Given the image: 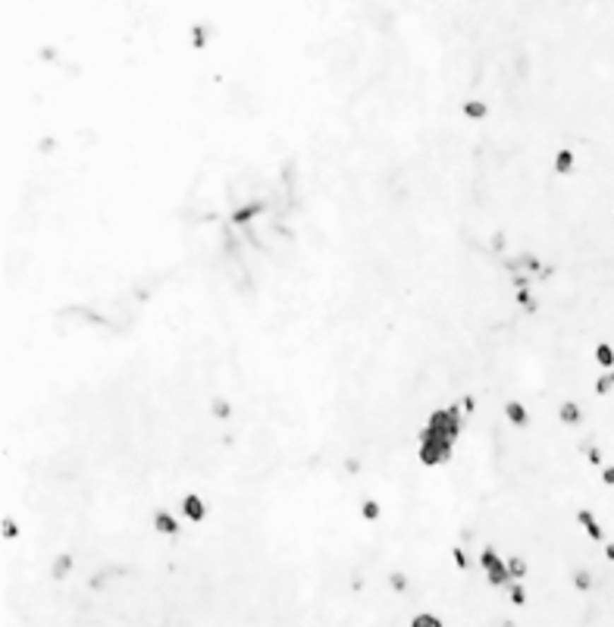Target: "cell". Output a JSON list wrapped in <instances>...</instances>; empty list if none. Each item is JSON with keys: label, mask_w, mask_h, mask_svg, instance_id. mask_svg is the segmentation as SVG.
<instances>
[{"label": "cell", "mask_w": 614, "mask_h": 627, "mask_svg": "<svg viewBox=\"0 0 614 627\" xmlns=\"http://www.w3.org/2000/svg\"><path fill=\"white\" fill-rule=\"evenodd\" d=\"M154 530L163 536H176L179 534V521L170 512H154Z\"/></svg>", "instance_id": "obj_7"}, {"label": "cell", "mask_w": 614, "mask_h": 627, "mask_svg": "<svg viewBox=\"0 0 614 627\" xmlns=\"http://www.w3.org/2000/svg\"><path fill=\"white\" fill-rule=\"evenodd\" d=\"M211 411H213V418H220V420H226L229 414H232V405L226 402V398H213L211 402Z\"/></svg>", "instance_id": "obj_19"}, {"label": "cell", "mask_w": 614, "mask_h": 627, "mask_svg": "<svg viewBox=\"0 0 614 627\" xmlns=\"http://www.w3.org/2000/svg\"><path fill=\"white\" fill-rule=\"evenodd\" d=\"M508 596H511V602H514V605H524V602H526L524 583H511V587H508Z\"/></svg>", "instance_id": "obj_21"}, {"label": "cell", "mask_w": 614, "mask_h": 627, "mask_svg": "<svg viewBox=\"0 0 614 627\" xmlns=\"http://www.w3.org/2000/svg\"><path fill=\"white\" fill-rule=\"evenodd\" d=\"M602 483L614 486V464H605V468H602Z\"/></svg>", "instance_id": "obj_25"}, {"label": "cell", "mask_w": 614, "mask_h": 627, "mask_svg": "<svg viewBox=\"0 0 614 627\" xmlns=\"http://www.w3.org/2000/svg\"><path fill=\"white\" fill-rule=\"evenodd\" d=\"M69 571H72V556H69V552H60V556H54V565H50V577H54V580H63V577H69Z\"/></svg>", "instance_id": "obj_8"}, {"label": "cell", "mask_w": 614, "mask_h": 627, "mask_svg": "<svg viewBox=\"0 0 614 627\" xmlns=\"http://www.w3.org/2000/svg\"><path fill=\"white\" fill-rule=\"evenodd\" d=\"M611 389H614V370H608V374H602L596 380V392H598V396H608Z\"/></svg>", "instance_id": "obj_20"}, {"label": "cell", "mask_w": 614, "mask_h": 627, "mask_svg": "<svg viewBox=\"0 0 614 627\" xmlns=\"http://www.w3.org/2000/svg\"><path fill=\"white\" fill-rule=\"evenodd\" d=\"M605 558L614 561V543H605Z\"/></svg>", "instance_id": "obj_29"}, {"label": "cell", "mask_w": 614, "mask_h": 627, "mask_svg": "<svg viewBox=\"0 0 614 627\" xmlns=\"http://www.w3.org/2000/svg\"><path fill=\"white\" fill-rule=\"evenodd\" d=\"M526 571H530V568H526V561L520 556L508 558V574H511V580H514V583H520V577H526Z\"/></svg>", "instance_id": "obj_13"}, {"label": "cell", "mask_w": 614, "mask_h": 627, "mask_svg": "<svg viewBox=\"0 0 614 627\" xmlns=\"http://www.w3.org/2000/svg\"><path fill=\"white\" fill-rule=\"evenodd\" d=\"M577 521H580V527L589 534V539H596V543H605V530L598 527V521H596V514H592V512H586V508H583V512H577Z\"/></svg>", "instance_id": "obj_6"}, {"label": "cell", "mask_w": 614, "mask_h": 627, "mask_svg": "<svg viewBox=\"0 0 614 627\" xmlns=\"http://www.w3.org/2000/svg\"><path fill=\"white\" fill-rule=\"evenodd\" d=\"M4 536H6V539H16V536H19V527L10 521V517L4 521Z\"/></svg>", "instance_id": "obj_24"}, {"label": "cell", "mask_w": 614, "mask_h": 627, "mask_svg": "<svg viewBox=\"0 0 614 627\" xmlns=\"http://www.w3.org/2000/svg\"><path fill=\"white\" fill-rule=\"evenodd\" d=\"M182 514L189 517V521H194V524H198V521H204V517H207V505H204V499H201L198 493H189V495H185V499H182Z\"/></svg>", "instance_id": "obj_5"}, {"label": "cell", "mask_w": 614, "mask_h": 627, "mask_svg": "<svg viewBox=\"0 0 614 627\" xmlns=\"http://www.w3.org/2000/svg\"><path fill=\"white\" fill-rule=\"evenodd\" d=\"M257 210H264V204H260V201H254V204H244V207H238L235 214H232V223H248L251 217L257 214Z\"/></svg>", "instance_id": "obj_15"}, {"label": "cell", "mask_w": 614, "mask_h": 627, "mask_svg": "<svg viewBox=\"0 0 614 627\" xmlns=\"http://www.w3.org/2000/svg\"><path fill=\"white\" fill-rule=\"evenodd\" d=\"M360 514H364V521H377V517L382 514V505L377 499H364L360 502Z\"/></svg>", "instance_id": "obj_17"}, {"label": "cell", "mask_w": 614, "mask_h": 627, "mask_svg": "<svg viewBox=\"0 0 614 627\" xmlns=\"http://www.w3.org/2000/svg\"><path fill=\"white\" fill-rule=\"evenodd\" d=\"M480 565L483 571H486V580L492 583V587H511V574H508V561H504L498 552L492 549V546H486V549L480 552Z\"/></svg>", "instance_id": "obj_3"}, {"label": "cell", "mask_w": 614, "mask_h": 627, "mask_svg": "<svg viewBox=\"0 0 614 627\" xmlns=\"http://www.w3.org/2000/svg\"><path fill=\"white\" fill-rule=\"evenodd\" d=\"M389 583H392V589H395V593H404V589H408V577H404L401 571L389 574Z\"/></svg>", "instance_id": "obj_22"}, {"label": "cell", "mask_w": 614, "mask_h": 627, "mask_svg": "<svg viewBox=\"0 0 614 627\" xmlns=\"http://www.w3.org/2000/svg\"><path fill=\"white\" fill-rule=\"evenodd\" d=\"M558 418H561V424H570V427H577L583 420V411H580V405L577 402H565L558 408Z\"/></svg>", "instance_id": "obj_9"}, {"label": "cell", "mask_w": 614, "mask_h": 627, "mask_svg": "<svg viewBox=\"0 0 614 627\" xmlns=\"http://www.w3.org/2000/svg\"><path fill=\"white\" fill-rule=\"evenodd\" d=\"M461 110H464V116H471V120H483V116L489 113V104L486 100H464V107H461Z\"/></svg>", "instance_id": "obj_12"}, {"label": "cell", "mask_w": 614, "mask_h": 627, "mask_svg": "<svg viewBox=\"0 0 614 627\" xmlns=\"http://www.w3.org/2000/svg\"><path fill=\"white\" fill-rule=\"evenodd\" d=\"M504 270H508L511 276H539L543 260H539L533 251H520V254H514V258H504Z\"/></svg>", "instance_id": "obj_4"}, {"label": "cell", "mask_w": 614, "mask_h": 627, "mask_svg": "<svg viewBox=\"0 0 614 627\" xmlns=\"http://www.w3.org/2000/svg\"><path fill=\"white\" fill-rule=\"evenodd\" d=\"M574 170V151H558L555 154V173H570Z\"/></svg>", "instance_id": "obj_16"}, {"label": "cell", "mask_w": 614, "mask_h": 627, "mask_svg": "<svg viewBox=\"0 0 614 627\" xmlns=\"http://www.w3.org/2000/svg\"><path fill=\"white\" fill-rule=\"evenodd\" d=\"M574 587L580 589V593H589V587H592V574L586 571V568H577V571H574Z\"/></svg>", "instance_id": "obj_18"}, {"label": "cell", "mask_w": 614, "mask_h": 627, "mask_svg": "<svg viewBox=\"0 0 614 627\" xmlns=\"http://www.w3.org/2000/svg\"><path fill=\"white\" fill-rule=\"evenodd\" d=\"M451 451H454V446L436 439L426 427L417 433V458H420V464H426V468H439V464H445L451 458Z\"/></svg>", "instance_id": "obj_2"}, {"label": "cell", "mask_w": 614, "mask_h": 627, "mask_svg": "<svg viewBox=\"0 0 614 627\" xmlns=\"http://www.w3.org/2000/svg\"><path fill=\"white\" fill-rule=\"evenodd\" d=\"M451 556H454V565H458L461 571H464V568H471V558H467V552L461 549V546H454V549H451Z\"/></svg>", "instance_id": "obj_23"}, {"label": "cell", "mask_w": 614, "mask_h": 627, "mask_svg": "<svg viewBox=\"0 0 614 627\" xmlns=\"http://www.w3.org/2000/svg\"><path fill=\"white\" fill-rule=\"evenodd\" d=\"M586 451H589V461H592V464L602 461V451H598V449H586Z\"/></svg>", "instance_id": "obj_28"}, {"label": "cell", "mask_w": 614, "mask_h": 627, "mask_svg": "<svg viewBox=\"0 0 614 627\" xmlns=\"http://www.w3.org/2000/svg\"><path fill=\"white\" fill-rule=\"evenodd\" d=\"M411 627H445L442 618L432 615V611H420V615L411 618Z\"/></svg>", "instance_id": "obj_14"}, {"label": "cell", "mask_w": 614, "mask_h": 627, "mask_svg": "<svg viewBox=\"0 0 614 627\" xmlns=\"http://www.w3.org/2000/svg\"><path fill=\"white\" fill-rule=\"evenodd\" d=\"M504 418H508L514 427H526V420H530V418H526V408L520 402H508V405H504Z\"/></svg>", "instance_id": "obj_11"}, {"label": "cell", "mask_w": 614, "mask_h": 627, "mask_svg": "<svg viewBox=\"0 0 614 627\" xmlns=\"http://www.w3.org/2000/svg\"><path fill=\"white\" fill-rule=\"evenodd\" d=\"M426 430H430L436 439L449 442V446H454L461 436V405H451V408H436V411L430 414V420H426Z\"/></svg>", "instance_id": "obj_1"}, {"label": "cell", "mask_w": 614, "mask_h": 627, "mask_svg": "<svg viewBox=\"0 0 614 627\" xmlns=\"http://www.w3.org/2000/svg\"><path fill=\"white\" fill-rule=\"evenodd\" d=\"M596 364H598V367H605V374L614 370V348L608 345V342H598V345H596Z\"/></svg>", "instance_id": "obj_10"}, {"label": "cell", "mask_w": 614, "mask_h": 627, "mask_svg": "<svg viewBox=\"0 0 614 627\" xmlns=\"http://www.w3.org/2000/svg\"><path fill=\"white\" fill-rule=\"evenodd\" d=\"M502 627H517L514 621H502Z\"/></svg>", "instance_id": "obj_30"}, {"label": "cell", "mask_w": 614, "mask_h": 627, "mask_svg": "<svg viewBox=\"0 0 614 627\" xmlns=\"http://www.w3.org/2000/svg\"><path fill=\"white\" fill-rule=\"evenodd\" d=\"M204 41H207L204 38V28L198 25V28H194V47H204Z\"/></svg>", "instance_id": "obj_26"}, {"label": "cell", "mask_w": 614, "mask_h": 627, "mask_svg": "<svg viewBox=\"0 0 614 627\" xmlns=\"http://www.w3.org/2000/svg\"><path fill=\"white\" fill-rule=\"evenodd\" d=\"M345 471H348V473H358V471H360V461H358V458H348V461H345Z\"/></svg>", "instance_id": "obj_27"}]
</instances>
